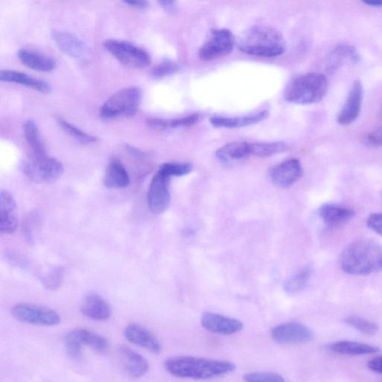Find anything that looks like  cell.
<instances>
[{
	"mask_svg": "<svg viewBox=\"0 0 382 382\" xmlns=\"http://www.w3.org/2000/svg\"><path fill=\"white\" fill-rule=\"evenodd\" d=\"M125 4L138 9H145L149 6L148 2L144 1V0H129V1H125Z\"/></svg>",
	"mask_w": 382,
	"mask_h": 382,
	"instance_id": "43",
	"label": "cell"
},
{
	"mask_svg": "<svg viewBox=\"0 0 382 382\" xmlns=\"http://www.w3.org/2000/svg\"><path fill=\"white\" fill-rule=\"evenodd\" d=\"M64 271L60 267L50 270L42 278V282L47 290H57L63 280Z\"/></svg>",
	"mask_w": 382,
	"mask_h": 382,
	"instance_id": "36",
	"label": "cell"
},
{
	"mask_svg": "<svg viewBox=\"0 0 382 382\" xmlns=\"http://www.w3.org/2000/svg\"><path fill=\"white\" fill-rule=\"evenodd\" d=\"M345 323L354 330L367 335H374L379 330V327L376 323L361 317H348L345 319Z\"/></svg>",
	"mask_w": 382,
	"mask_h": 382,
	"instance_id": "33",
	"label": "cell"
},
{
	"mask_svg": "<svg viewBox=\"0 0 382 382\" xmlns=\"http://www.w3.org/2000/svg\"><path fill=\"white\" fill-rule=\"evenodd\" d=\"M235 37L228 30L213 31L211 37L199 50V57L204 61H212L227 56L233 50Z\"/></svg>",
	"mask_w": 382,
	"mask_h": 382,
	"instance_id": "9",
	"label": "cell"
},
{
	"mask_svg": "<svg viewBox=\"0 0 382 382\" xmlns=\"http://www.w3.org/2000/svg\"><path fill=\"white\" fill-rule=\"evenodd\" d=\"M159 4L170 13H174L176 11V3L173 1H161Z\"/></svg>",
	"mask_w": 382,
	"mask_h": 382,
	"instance_id": "44",
	"label": "cell"
},
{
	"mask_svg": "<svg viewBox=\"0 0 382 382\" xmlns=\"http://www.w3.org/2000/svg\"><path fill=\"white\" fill-rule=\"evenodd\" d=\"M141 98V91L137 87L121 89L104 103L100 115L104 120L132 117L138 112Z\"/></svg>",
	"mask_w": 382,
	"mask_h": 382,
	"instance_id": "5",
	"label": "cell"
},
{
	"mask_svg": "<svg viewBox=\"0 0 382 382\" xmlns=\"http://www.w3.org/2000/svg\"><path fill=\"white\" fill-rule=\"evenodd\" d=\"M288 145L284 142L250 143L251 155L258 157H269L285 152Z\"/></svg>",
	"mask_w": 382,
	"mask_h": 382,
	"instance_id": "32",
	"label": "cell"
},
{
	"mask_svg": "<svg viewBox=\"0 0 382 382\" xmlns=\"http://www.w3.org/2000/svg\"><path fill=\"white\" fill-rule=\"evenodd\" d=\"M68 335L81 347L86 346L100 353L107 352L109 348V343L105 337L87 330H76Z\"/></svg>",
	"mask_w": 382,
	"mask_h": 382,
	"instance_id": "28",
	"label": "cell"
},
{
	"mask_svg": "<svg viewBox=\"0 0 382 382\" xmlns=\"http://www.w3.org/2000/svg\"><path fill=\"white\" fill-rule=\"evenodd\" d=\"M66 351L70 358L79 359L83 357V347L79 345L76 341L69 335L65 338Z\"/></svg>",
	"mask_w": 382,
	"mask_h": 382,
	"instance_id": "39",
	"label": "cell"
},
{
	"mask_svg": "<svg viewBox=\"0 0 382 382\" xmlns=\"http://www.w3.org/2000/svg\"><path fill=\"white\" fill-rule=\"evenodd\" d=\"M329 349L337 354L349 357L365 356V354H374L379 351L377 347L349 340L337 341L331 344Z\"/></svg>",
	"mask_w": 382,
	"mask_h": 382,
	"instance_id": "27",
	"label": "cell"
},
{
	"mask_svg": "<svg viewBox=\"0 0 382 382\" xmlns=\"http://www.w3.org/2000/svg\"><path fill=\"white\" fill-rule=\"evenodd\" d=\"M201 324L204 330L223 335L237 334L243 328V324L241 321L212 312L204 313L201 319Z\"/></svg>",
	"mask_w": 382,
	"mask_h": 382,
	"instance_id": "13",
	"label": "cell"
},
{
	"mask_svg": "<svg viewBox=\"0 0 382 382\" xmlns=\"http://www.w3.org/2000/svg\"><path fill=\"white\" fill-rule=\"evenodd\" d=\"M250 156V143L244 141L227 144L216 152V158L224 163L241 161Z\"/></svg>",
	"mask_w": 382,
	"mask_h": 382,
	"instance_id": "25",
	"label": "cell"
},
{
	"mask_svg": "<svg viewBox=\"0 0 382 382\" xmlns=\"http://www.w3.org/2000/svg\"><path fill=\"white\" fill-rule=\"evenodd\" d=\"M366 143L372 146H381L382 144V128H377L368 134L366 137Z\"/></svg>",
	"mask_w": 382,
	"mask_h": 382,
	"instance_id": "41",
	"label": "cell"
},
{
	"mask_svg": "<svg viewBox=\"0 0 382 382\" xmlns=\"http://www.w3.org/2000/svg\"><path fill=\"white\" fill-rule=\"evenodd\" d=\"M18 56L23 64L34 71L50 72L57 66L53 59L32 50L22 49L18 52Z\"/></svg>",
	"mask_w": 382,
	"mask_h": 382,
	"instance_id": "22",
	"label": "cell"
},
{
	"mask_svg": "<svg viewBox=\"0 0 382 382\" xmlns=\"http://www.w3.org/2000/svg\"><path fill=\"white\" fill-rule=\"evenodd\" d=\"M119 353L122 367L129 377L139 378L148 372L149 363L141 354L127 347H122Z\"/></svg>",
	"mask_w": 382,
	"mask_h": 382,
	"instance_id": "18",
	"label": "cell"
},
{
	"mask_svg": "<svg viewBox=\"0 0 382 382\" xmlns=\"http://www.w3.org/2000/svg\"><path fill=\"white\" fill-rule=\"evenodd\" d=\"M361 56L356 47L350 45H339L331 52L329 58L330 70L334 71L344 64H357Z\"/></svg>",
	"mask_w": 382,
	"mask_h": 382,
	"instance_id": "26",
	"label": "cell"
},
{
	"mask_svg": "<svg viewBox=\"0 0 382 382\" xmlns=\"http://www.w3.org/2000/svg\"><path fill=\"white\" fill-rule=\"evenodd\" d=\"M57 121L59 126L77 141L83 144L97 142L98 139L94 137V136L85 132L64 119L59 117L57 119Z\"/></svg>",
	"mask_w": 382,
	"mask_h": 382,
	"instance_id": "34",
	"label": "cell"
},
{
	"mask_svg": "<svg viewBox=\"0 0 382 382\" xmlns=\"http://www.w3.org/2000/svg\"><path fill=\"white\" fill-rule=\"evenodd\" d=\"M104 47L120 63L133 69H143L151 63L146 51L124 40H107Z\"/></svg>",
	"mask_w": 382,
	"mask_h": 382,
	"instance_id": "7",
	"label": "cell"
},
{
	"mask_svg": "<svg viewBox=\"0 0 382 382\" xmlns=\"http://www.w3.org/2000/svg\"><path fill=\"white\" fill-rule=\"evenodd\" d=\"M245 382H286L282 376L275 373H250L244 375Z\"/></svg>",
	"mask_w": 382,
	"mask_h": 382,
	"instance_id": "37",
	"label": "cell"
},
{
	"mask_svg": "<svg viewBox=\"0 0 382 382\" xmlns=\"http://www.w3.org/2000/svg\"><path fill=\"white\" fill-rule=\"evenodd\" d=\"M166 371L175 377L196 380H207L225 376L236 370L233 363L197 358L175 357L165 363Z\"/></svg>",
	"mask_w": 382,
	"mask_h": 382,
	"instance_id": "2",
	"label": "cell"
},
{
	"mask_svg": "<svg viewBox=\"0 0 382 382\" xmlns=\"http://www.w3.org/2000/svg\"><path fill=\"white\" fill-rule=\"evenodd\" d=\"M23 132L27 143L29 144L33 150L34 156L42 157L47 156L42 135H40L38 127L34 120H29L25 122L23 126Z\"/></svg>",
	"mask_w": 382,
	"mask_h": 382,
	"instance_id": "29",
	"label": "cell"
},
{
	"mask_svg": "<svg viewBox=\"0 0 382 382\" xmlns=\"http://www.w3.org/2000/svg\"><path fill=\"white\" fill-rule=\"evenodd\" d=\"M108 188H125L130 184V177L122 163L114 159L108 163L103 180Z\"/></svg>",
	"mask_w": 382,
	"mask_h": 382,
	"instance_id": "24",
	"label": "cell"
},
{
	"mask_svg": "<svg viewBox=\"0 0 382 382\" xmlns=\"http://www.w3.org/2000/svg\"><path fill=\"white\" fill-rule=\"evenodd\" d=\"M0 80L33 88L40 93H47L51 91V87L47 81L15 71H2L0 73Z\"/></svg>",
	"mask_w": 382,
	"mask_h": 382,
	"instance_id": "23",
	"label": "cell"
},
{
	"mask_svg": "<svg viewBox=\"0 0 382 382\" xmlns=\"http://www.w3.org/2000/svg\"><path fill=\"white\" fill-rule=\"evenodd\" d=\"M125 336L130 343L152 353L158 354L162 350V346L156 335L139 324L129 325L125 329Z\"/></svg>",
	"mask_w": 382,
	"mask_h": 382,
	"instance_id": "16",
	"label": "cell"
},
{
	"mask_svg": "<svg viewBox=\"0 0 382 382\" xmlns=\"http://www.w3.org/2000/svg\"><path fill=\"white\" fill-rule=\"evenodd\" d=\"M311 276V267H304L285 282L284 284V291L289 294H295L302 291L306 289Z\"/></svg>",
	"mask_w": 382,
	"mask_h": 382,
	"instance_id": "31",
	"label": "cell"
},
{
	"mask_svg": "<svg viewBox=\"0 0 382 382\" xmlns=\"http://www.w3.org/2000/svg\"><path fill=\"white\" fill-rule=\"evenodd\" d=\"M368 228L382 236V213L372 214L366 221Z\"/></svg>",
	"mask_w": 382,
	"mask_h": 382,
	"instance_id": "40",
	"label": "cell"
},
{
	"mask_svg": "<svg viewBox=\"0 0 382 382\" xmlns=\"http://www.w3.org/2000/svg\"><path fill=\"white\" fill-rule=\"evenodd\" d=\"M52 35L59 49L70 57L83 59L87 56V46L76 35L61 31H54Z\"/></svg>",
	"mask_w": 382,
	"mask_h": 382,
	"instance_id": "19",
	"label": "cell"
},
{
	"mask_svg": "<svg viewBox=\"0 0 382 382\" xmlns=\"http://www.w3.org/2000/svg\"><path fill=\"white\" fill-rule=\"evenodd\" d=\"M18 226L17 203L7 190H0V231L4 234L16 233Z\"/></svg>",
	"mask_w": 382,
	"mask_h": 382,
	"instance_id": "14",
	"label": "cell"
},
{
	"mask_svg": "<svg viewBox=\"0 0 382 382\" xmlns=\"http://www.w3.org/2000/svg\"><path fill=\"white\" fill-rule=\"evenodd\" d=\"M364 98V88L360 80L354 81L348 94L347 101L337 115L340 125L348 126L360 115Z\"/></svg>",
	"mask_w": 382,
	"mask_h": 382,
	"instance_id": "12",
	"label": "cell"
},
{
	"mask_svg": "<svg viewBox=\"0 0 382 382\" xmlns=\"http://www.w3.org/2000/svg\"><path fill=\"white\" fill-rule=\"evenodd\" d=\"M180 66L172 61H163L156 65L153 71L152 76L155 78H163L179 71Z\"/></svg>",
	"mask_w": 382,
	"mask_h": 382,
	"instance_id": "38",
	"label": "cell"
},
{
	"mask_svg": "<svg viewBox=\"0 0 382 382\" xmlns=\"http://www.w3.org/2000/svg\"><path fill=\"white\" fill-rule=\"evenodd\" d=\"M269 115L268 111L264 110L243 117H214L210 119V122L212 125L216 128L237 129L259 124L266 120Z\"/></svg>",
	"mask_w": 382,
	"mask_h": 382,
	"instance_id": "20",
	"label": "cell"
},
{
	"mask_svg": "<svg viewBox=\"0 0 382 382\" xmlns=\"http://www.w3.org/2000/svg\"><path fill=\"white\" fill-rule=\"evenodd\" d=\"M368 368L375 373L382 374V357L374 358L368 361Z\"/></svg>",
	"mask_w": 382,
	"mask_h": 382,
	"instance_id": "42",
	"label": "cell"
},
{
	"mask_svg": "<svg viewBox=\"0 0 382 382\" xmlns=\"http://www.w3.org/2000/svg\"><path fill=\"white\" fill-rule=\"evenodd\" d=\"M272 337L279 345H297L310 342L313 338V334L306 325L290 322L274 327L272 331Z\"/></svg>",
	"mask_w": 382,
	"mask_h": 382,
	"instance_id": "11",
	"label": "cell"
},
{
	"mask_svg": "<svg viewBox=\"0 0 382 382\" xmlns=\"http://www.w3.org/2000/svg\"><path fill=\"white\" fill-rule=\"evenodd\" d=\"M81 311L86 318L97 321L107 320L112 316L110 306L98 294L88 296L81 305Z\"/></svg>",
	"mask_w": 382,
	"mask_h": 382,
	"instance_id": "21",
	"label": "cell"
},
{
	"mask_svg": "<svg viewBox=\"0 0 382 382\" xmlns=\"http://www.w3.org/2000/svg\"><path fill=\"white\" fill-rule=\"evenodd\" d=\"M192 168L188 163H166L161 166L159 170L172 178L185 175L192 171Z\"/></svg>",
	"mask_w": 382,
	"mask_h": 382,
	"instance_id": "35",
	"label": "cell"
},
{
	"mask_svg": "<svg viewBox=\"0 0 382 382\" xmlns=\"http://www.w3.org/2000/svg\"><path fill=\"white\" fill-rule=\"evenodd\" d=\"M11 312L13 318L25 324L54 326L61 323V318L56 311L44 306L18 304Z\"/></svg>",
	"mask_w": 382,
	"mask_h": 382,
	"instance_id": "8",
	"label": "cell"
},
{
	"mask_svg": "<svg viewBox=\"0 0 382 382\" xmlns=\"http://www.w3.org/2000/svg\"><path fill=\"white\" fill-rule=\"evenodd\" d=\"M319 214L327 227L336 228L349 223L356 212L350 208L328 203L320 207Z\"/></svg>",
	"mask_w": 382,
	"mask_h": 382,
	"instance_id": "17",
	"label": "cell"
},
{
	"mask_svg": "<svg viewBox=\"0 0 382 382\" xmlns=\"http://www.w3.org/2000/svg\"><path fill=\"white\" fill-rule=\"evenodd\" d=\"M341 268L352 276H369L382 271V247L369 239L351 243L340 257Z\"/></svg>",
	"mask_w": 382,
	"mask_h": 382,
	"instance_id": "1",
	"label": "cell"
},
{
	"mask_svg": "<svg viewBox=\"0 0 382 382\" xmlns=\"http://www.w3.org/2000/svg\"><path fill=\"white\" fill-rule=\"evenodd\" d=\"M363 4L374 8L382 7V0H376H376H374V1H364Z\"/></svg>",
	"mask_w": 382,
	"mask_h": 382,
	"instance_id": "45",
	"label": "cell"
},
{
	"mask_svg": "<svg viewBox=\"0 0 382 382\" xmlns=\"http://www.w3.org/2000/svg\"><path fill=\"white\" fill-rule=\"evenodd\" d=\"M239 49L251 56L274 58L282 56L286 49L282 34L269 26L253 27L240 40Z\"/></svg>",
	"mask_w": 382,
	"mask_h": 382,
	"instance_id": "3",
	"label": "cell"
},
{
	"mask_svg": "<svg viewBox=\"0 0 382 382\" xmlns=\"http://www.w3.org/2000/svg\"><path fill=\"white\" fill-rule=\"evenodd\" d=\"M199 120L197 115H192L182 118L173 120L163 119H148L147 122L149 126L158 129H175L187 127L194 125Z\"/></svg>",
	"mask_w": 382,
	"mask_h": 382,
	"instance_id": "30",
	"label": "cell"
},
{
	"mask_svg": "<svg viewBox=\"0 0 382 382\" xmlns=\"http://www.w3.org/2000/svg\"><path fill=\"white\" fill-rule=\"evenodd\" d=\"M24 174L37 183H52L57 181L64 173L62 163L56 158L46 156H33L25 162Z\"/></svg>",
	"mask_w": 382,
	"mask_h": 382,
	"instance_id": "6",
	"label": "cell"
},
{
	"mask_svg": "<svg viewBox=\"0 0 382 382\" xmlns=\"http://www.w3.org/2000/svg\"><path fill=\"white\" fill-rule=\"evenodd\" d=\"M170 177L161 170L154 176L150 183L147 202L150 210L154 214H162L170 207L171 196L170 192Z\"/></svg>",
	"mask_w": 382,
	"mask_h": 382,
	"instance_id": "10",
	"label": "cell"
},
{
	"mask_svg": "<svg viewBox=\"0 0 382 382\" xmlns=\"http://www.w3.org/2000/svg\"><path fill=\"white\" fill-rule=\"evenodd\" d=\"M272 183L281 187H289L296 183L303 175L301 163L293 158L285 161L270 170Z\"/></svg>",
	"mask_w": 382,
	"mask_h": 382,
	"instance_id": "15",
	"label": "cell"
},
{
	"mask_svg": "<svg viewBox=\"0 0 382 382\" xmlns=\"http://www.w3.org/2000/svg\"><path fill=\"white\" fill-rule=\"evenodd\" d=\"M329 81L324 74L309 73L293 79L284 92L289 103L311 105L321 101L328 91Z\"/></svg>",
	"mask_w": 382,
	"mask_h": 382,
	"instance_id": "4",
	"label": "cell"
}]
</instances>
